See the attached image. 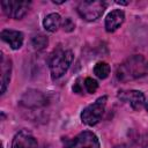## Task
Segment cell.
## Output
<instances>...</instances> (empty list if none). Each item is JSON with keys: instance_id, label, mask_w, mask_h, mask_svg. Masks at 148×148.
<instances>
[{"instance_id": "6da1fadb", "label": "cell", "mask_w": 148, "mask_h": 148, "mask_svg": "<svg viewBox=\"0 0 148 148\" xmlns=\"http://www.w3.org/2000/svg\"><path fill=\"white\" fill-rule=\"evenodd\" d=\"M148 75V61L141 54H134L121 62L116 69L119 82H128Z\"/></svg>"}, {"instance_id": "7a4b0ae2", "label": "cell", "mask_w": 148, "mask_h": 148, "mask_svg": "<svg viewBox=\"0 0 148 148\" xmlns=\"http://www.w3.org/2000/svg\"><path fill=\"white\" fill-rule=\"evenodd\" d=\"M74 59V54L71 50H57L51 56L50 59V73L52 80L60 79L69 68L72 61Z\"/></svg>"}, {"instance_id": "3957f363", "label": "cell", "mask_w": 148, "mask_h": 148, "mask_svg": "<svg viewBox=\"0 0 148 148\" xmlns=\"http://www.w3.org/2000/svg\"><path fill=\"white\" fill-rule=\"evenodd\" d=\"M106 102H108V96H101L94 103L84 108L80 116L82 123L88 126H95L104 114Z\"/></svg>"}, {"instance_id": "277c9868", "label": "cell", "mask_w": 148, "mask_h": 148, "mask_svg": "<svg viewBox=\"0 0 148 148\" xmlns=\"http://www.w3.org/2000/svg\"><path fill=\"white\" fill-rule=\"evenodd\" d=\"M105 8H106V3L104 1L84 0L77 3L76 10L83 20L91 22V21H96L97 18H99L102 14L104 13Z\"/></svg>"}, {"instance_id": "5b68a950", "label": "cell", "mask_w": 148, "mask_h": 148, "mask_svg": "<svg viewBox=\"0 0 148 148\" xmlns=\"http://www.w3.org/2000/svg\"><path fill=\"white\" fill-rule=\"evenodd\" d=\"M64 148H101V143L94 132L83 131L74 138L65 140Z\"/></svg>"}, {"instance_id": "8992f818", "label": "cell", "mask_w": 148, "mask_h": 148, "mask_svg": "<svg viewBox=\"0 0 148 148\" xmlns=\"http://www.w3.org/2000/svg\"><path fill=\"white\" fill-rule=\"evenodd\" d=\"M1 7L3 13L14 20H21L29 10L30 2L29 1H13L7 0L1 2Z\"/></svg>"}, {"instance_id": "52a82bcc", "label": "cell", "mask_w": 148, "mask_h": 148, "mask_svg": "<svg viewBox=\"0 0 148 148\" xmlns=\"http://www.w3.org/2000/svg\"><path fill=\"white\" fill-rule=\"evenodd\" d=\"M117 97L121 102L128 104L134 110H140L146 103V97H145L143 92L140 90H134V89L119 90L117 94Z\"/></svg>"}, {"instance_id": "ba28073f", "label": "cell", "mask_w": 148, "mask_h": 148, "mask_svg": "<svg viewBox=\"0 0 148 148\" xmlns=\"http://www.w3.org/2000/svg\"><path fill=\"white\" fill-rule=\"evenodd\" d=\"M47 101H49L47 96L44 95L42 91L30 89V90L24 92V95L22 96V98L20 101V104L24 108L37 109V108L45 106L47 104Z\"/></svg>"}, {"instance_id": "9c48e42d", "label": "cell", "mask_w": 148, "mask_h": 148, "mask_svg": "<svg viewBox=\"0 0 148 148\" xmlns=\"http://www.w3.org/2000/svg\"><path fill=\"white\" fill-rule=\"evenodd\" d=\"M12 148H44L42 147L37 139L28 130H22L17 132L12 141Z\"/></svg>"}, {"instance_id": "30bf717a", "label": "cell", "mask_w": 148, "mask_h": 148, "mask_svg": "<svg viewBox=\"0 0 148 148\" xmlns=\"http://www.w3.org/2000/svg\"><path fill=\"white\" fill-rule=\"evenodd\" d=\"M114 148H148V132H134L125 142Z\"/></svg>"}, {"instance_id": "8fae6325", "label": "cell", "mask_w": 148, "mask_h": 148, "mask_svg": "<svg viewBox=\"0 0 148 148\" xmlns=\"http://www.w3.org/2000/svg\"><path fill=\"white\" fill-rule=\"evenodd\" d=\"M0 37L13 50L21 49V46L23 45V40H24V36L21 31L12 30V29H3L0 34Z\"/></svg>"}, {"instance_id": "7c38bea8", "label": "cell", "mask_w": 148, "mask_h": 148, "mask_svg": "<svg viewBox=\"0 0 148 148\" xmlns=\"http://www.w3.org/2000/svg\"><path fill=\"white\" fill-rule=\"evenodd\" d=\"M124 21H125V13L121 9H113L105 17V22H104L105 30L108 32H113L124 23Z\"/></svg>"}, {"instance_id": "4fadbf2b", "label": "cell", "mask_w": 148, "mask_h": 148, "mask_svg": "<svg viewBox=\"0 0 148 148\" xmlns=\"http://www.w3.org/2000/svg\"><path fill=\"white\" fill-rule=\"evenodd\" d=\"M12 73V60L1 53V94L6 92V89L10 81Z\"/></svg>"}, {"instance_id": "5bb4252c", "label": "cell", "mask_w": 148, "mask_h": 148, "mask_svg": "<svg viewBox=\"0 0 148 148\" xmlns=\"http://www.w3.org/2000/svg\"><path fill=\"white\" fill-rule=\"evenodd\" d=\"M62 24V18L58 13H50L43 20V27L46 31L56 32Z\"/></svg>"}, {"instance_id": "9a60e30c", "label": "cell", "mask_w": 148, "mask_h": 148, "mask_svg": "<svg viewBox=\"0 0 148 148\" xmlns=\"http://www.w3.org/2000/svg\"><path fill=\"white\" fill-rule=\"evenodd\" d=\"M110 66H109V64H106V62H104V61H99V62H97L96 65H95V67H94V74L98 77V79H101V80H104V79H106L108 76H109V74H110Z\"/></svg>"}, {"instance_id": "2e32d148", "label": "cell", "mask_w": 148, "mask_h": 148, "mask_svg": "<svg viewBox=\"0 0 148 148\" xmlns=\"http://www.w3.org/2000/svg\"><path fill=\"white\" fill-rule=\"evenodd\" d=\"M47 44H49V39H47V37H46L45 35H42V34L34 36L32 39H31V45H32L34 49L37 50V51H42V50H44V49L47 46Z\"/></svg>"}, {"instance_id": "e0dca14e", "label": "cell", "mask_w": 148, "mask_h": 148, "mask_svg": "<svg viewBox=\"0 0 148 148\" xmlns=\"http://www.w3.org/2000/svg\"><path fill=\"white\" fill-rule=\"evenodd\" d=\"M83 84L88 94H94L98 88V82L94 80L92 77H86L83 81Z\"/></svg>"}, {"instance_id": "ac0fdd59", "label": "cell", "mask_w": 148, "mask_h": 148, "mask_svg": "<svg viewBox=\"0 0 148 148\" xmlns=\"http://www.w3.org/2000/svg\"><path fill=\"white\" fill-rule=\"evenodd\" d=\"M62 29L66 31V32H71L75 29V23L73 22V20L71 17H66L62 20V24H61Z\"/></svg>"}, {"instance_id": "d6986e66", "label": "cell", "mask_w": 148, "mask_h": 148, "mask_svg": "<svg viewBox=\"0 0 148 148\" xmlns=\"http://www.w3.org/2000/svg\"><path fill=\"white\" fill-rule=\"evenodd\" d=\"M79 82H80V79H77V80L75 81V83H74V86H73V91H74V92H77V94H81V92H82V88H81V84H80Z\"/></svg>"}, {"instance_id": "ffe728a7", "label": "cell", "mask_w": 148, "mask_h": 148, "mask_svg": "<svg viewBox=\"0 0 148 148\" xmlns=\"http://www.w3.org/2000/svg\"><path fill=\"white\" fill-rule=\"evenodd\" d=\"M146 109H147V111H148V101L146 102Z\"/></svg>"}]
</instances>
